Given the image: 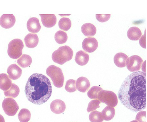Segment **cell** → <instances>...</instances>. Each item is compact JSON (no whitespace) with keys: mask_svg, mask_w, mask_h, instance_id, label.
Instances as JSON below:
<instances>
[{"mask_svg":"<svg viewBox=\"0 0 147 122\" xmlns=\"http://www.w3.org/2000/svg\"><path fill=\"white\" fill-rule=\"evenodd\" d=\"M136 120L139 122H146V112L140 111L137 114Z\"/></svg>","mask_w":147,"mask_h":122,"instance_id":"33","label":"cell"},{"mask_svg":"<svg viewBox=\"0 0 147 122\" xmlns=\"http://www.w3.org/2000/svg\"><path fill=\"white\" fill-rule=\"evenodd\" d=\"M27 28L31 33H38L41 28V26L38 19L32 17L29 19L27 24Z\"/></svg>","mask_w":147,"mask_h":122,"instance_id":"14","label":"cell"},{"mask_svg":"<svg viewBox=\"0 0 147 122\" xmlns=\"http://www.w3.org/2000/svg\"><path fill=\"white\" fill-rule=\"evenodd\" d=\"M51 111L56 114H60L65 111L66 106L64 102L60 99H56L52 101L51 104Z\"/></svg>","mask_w":147,"mask_h":122,"instance_id":"11","label":"cell"},{"mask_svg":"<svg viewBox=\"0 0 147 122\" xmlns=\"http://www.w3.org/2000/svg\"><path fill=\"white\" fill-rule=\"evenodd\" d=\"M89 119L91 122H102L104 120L101 112L98 111L91 112L89 114Z\"/></svg>","mask_w":147,"mask_h":122,"instance_id":"28","label":"cell"},{"mask_svg":"<svg viewBox=\"0 0 147 122\" xmlns=\"http://www.w3.org/2000/svg\"><path fill=\"white\" fill-rule=\"evenodd\" d=\"M25 92L29 101L37 105H41L48 101L51 96V82L43 74L34 73L27 81Z\"/></svg>","mask_w":147,"mask_h":122,"instance_id":"2","label":"cell"},{"mask_svg":"<svg viewBox=\"0 0 147 122\" xmlns=\"http://www.w3.org/2000/svg\"><path fill=\"white\" fill-rule=\"evenodd\" d=\"M20 91L19 87L16 84H12L11 88L8 90L4 91V94L7 97L15 98L19 95Z\"/></svg>","mask_w":147,"mask_h":122,"instance_id":"24","label":"cell"},{"mask_svg":"<svg viewBox=\"0 0 147 122\" xmlns=\"http://www.w3.org/2000/svg\"><path fill=\"white\" fill-rule=\"evenodd\" d=\"M143 59L138 55H134L129 57L127 60L126 63L127 68L131 72H136L140 70Z\"/></svg>","mask_w":147,"mask_h":122,"instance_id":"8","label":"cell"},{"mask_svg":"<svg viewBox=\"0 0 147 122\" xmlns=\"http://www.w3.org/2000/svg\"><path fill=\"white\" fill-rule=\"evenodd\" d=\"M16 22V17L13 14H3L0 18V25L5 29L11 28Z\"/></svg>","mask_w":147,"mask_h":122,"instance_id":"10","label":"cell"},{"mask_svg":"<svg viewBox=\"0 0 147 122\" xmlns=\"http://www.w3.org/2000/svg\"><path fill=\"white\" fill-rule=\"evenodd\" d=\"M7 72L9 78L13 80L18 79L22 75L21 68L16 64H12L7 68Z\"/></svg>","mask_w":147,"mask_h":122,"instance_id":"15","label":"cell"},{"mask_svg":"<svg viewBox=\"0 0 147 122\" xmlns=\"http://www.w3.org/2000/svg\"><path fill=\"white\" fill-rule=\"evenodd\" d=\"M2 107L7 115L14 116L19 109L18 104L16 100L11 98H7L4 99L2 103Z\"/></svg>","mask_w":147,"mask_h":122,"instance_id":"7","label":"cell"},{"mask_svg":"<svg viewBox=\"0 0 147 122\" xmlns=\"http://www.w3.org/2000/svg\"><path fill=\"white\" fill-rule=\"evenodd\" d=\"M46 73L51 79L55 86L58 88L63 87L64 77L60 68L54 65L50 66L47 69Z\"/></svg>","mask_w":147,"mask_h":122,"instance_id":"4","label":"cell"},{"mask_svg":"<svg viewBox=\"0 0 147 122\" xmlns=\"http://www.w3.org/2000/svg\"><path fill=\"white\" fill-rule=\"evenodd\" d=\"M121 103L129 110L142 111L146 108V74L138 71L129 75L122 83L118 93Z\"/></svg>","mask_w":147,"mask_h":122,"instance_id":"1","label":"cell"},{"mask_svg":"<svg viewBox=\"0 0 147 122\" xmlns=\"http://www.w3.org/2000/svg\"><path fill=\"white\" fill-rule=\"evenodd\" d=\"M142 33L141 30L136 27H131L127 32L128 38L131 40L137 41L140 39Z\"/></svg>","mask_w":147,"mask_h":122,"instance_id":"21","label":"cell"},{"mask_svg":"<svg viewBox=\"0 0 147 122\" xmlns=\"http://www.w3.org/2000/svg\"><path fill=\"white\" fill-rule=\"evenodd\" d=\"M0 122H5L3 117L0 114Z\"/></svg>","mask_w":147,"mask_h":122,"instance_id":"34","label":"cell"},{"mask_svg":"<svg viewBox=\"0 0 147 122\" xmlns=\"http://www.w3.org/2000/svg\"><path fill=\"white\" fill-rule=\"evenodd\" d=\"M98 47V42L94 37L86 38L82 43V48L84 50L89 53L95 51Z\"/></svg>","mask_w":147,"mask_h":122,"instance_id":"9","label":"cell"},{"mask_svg":"<svg viewBox=\"0 0 147 122\" xmlns=\"http://www.w3.org/2000/svg\"><path fill=\"white\" fill-rule=\"evenodd\" d=\"M66 90L69 93H73L76 91V81L70 79L66 82L65 86Z\"/></svg>","mask_w":147,"mask_h":122,"instance_id":"30","label":"cell"},{"mask_svg":"<svg viewBox=\"0 0 147 122\" xmlns=\"http://www.w3.org/2000/svg\"><path fill=\"white\" fill-rule=\"evenodd\" d=\"M12 81L5 73L0 74V89L4 91L8 90L12 86Z\"/></svg>","mask_w":147,"mask_h":122,"instance_id":"18","label":"cell"},{"mask_svg":"<svg viewBox=\"0 0 147 122\" xmlns=\"http://www.w3.org/2000/svg\"><path fill=\"white\" fill-rule=\"evenodd\" d=\"M101 113L104 120L110 121L113 119L115 115V109L112 107L107 106L103 109Z\"/></svg>","mask_w":147,"mask_h":122,"instance_id":"22","label":"cell"},{"mask_svg":"<svg viewBox=\"0 0 147 122\" xmlns=\"http://www.w3.org/2000/svg\"><path fill=\"white\" fill-rule=\"evenodd\" d=\"M30 112L26 109H22L20 111L18 115L19 120L21 122H28L30 120Z\"/></svg>","mask_w":147,"mask_h":122,"instance_id":"25","label":"cell"},{"mask_svg":"<svg viewBox=\"0 0 147 122\" xmlns=\"http://www.w3.org/2000/svg\"><path fill=\"white\" fill-rule=\"evenodd\" d=\"M68 36L65 32L59 30L57 31L55 35V39L59 44L65 43L68 39Z\"/></svg>","mask_w":147,"mask_h":122,"instance_id":"27","label":"cell"},{"mask_svg":"<svg viewBox=\"0 0 147 122\" xmlns=\"http://www.w3.org/2000/svg\"><path fill=\"white\" fill-rule=\"evenodd\" d=\"M24 47L21 40L16 39L11 40L9 44L7 54L11 58L17 59L22 55V49Z\"/></svg>","mask_w":147,"mask_h":122,"instance_id":"5","label":"cell"},{"mask_svg":"<svg viewBox=\"0 0 147 122\" xmlns=\"http://www.w3.org/2000/svg\"><path fill=\"white\" fill-rule=\"evenodd\" d=\"M130 122H138V121L136 120H134L131 121Z\"/></svg>","mask_w":147,"mask_h":122,"instance_id":"35","label":"cell"},{"mask_svg":"<svg viewBox=\"0 0 147 122\" xmlns=\"http://www.w3.org/2000/svg\"><path fill=\"white\" fill-rule=\"evenodd\" d=\"M43 26L47 28H51L55 25L57 18L54 14H39Z\"/></svg>","mask_w":147,"mask_h":122,"instance_id":"12","label":"cell"},{"mask_svg":"<svg viewBox=\"0 0 147 122\" xmlns=\"http://www.w3.org/2000/svg\"><path fill=\"white\" fill-rule=\"evenodd\" d=\"M101 102L97 99L91 101L88 104L87 111L88 113L94 111L100 107L99 104Z\"/></svg>","mask_w":147,"mask_h":122,"instance_id":"31","label":"cell"},{"mask_svg":"<svg viewBox=\"0 0 147 122\" xmlns=\"http://www.w3.org/2000/svg\"><path fill=\"white\" fill-rule=\"evenodd\" d=\"M59 26L61 29L64 31H68L70 29L71 26V22L69 18H61L59 22Z\"/></svg>","mask_w":147,"mask_h":122,"instance_id":"26","label":"cell"},{"mask_svg":"<svg viewBox=\"0 0 147 122\" xmlns=\"http://www.w3.org/2000/svg\"><path fill=\"white\" fill-rule=\"evenodd\" d=\"M76 85L77 90L82 93L88 91L90 86L88 80L84 77H80L77 80Z\"/></svg>","mask_w":147,"mask_h":122,"instance_id":"13","label":"cell"},{"mask_svg":"<svg viewBox=\"0 0 147 122\" xmlns=\"http://www.w3.org/2000/svg\"><path fill=\"white\" fill-rule=\"evenodd\" d=\"M24 41L27 48H33L38 44L39 38L37 34L29 33L25 37Z\"/></svg>","mask_w":147,"mask_h":122,"instance_id":"16","label":"cell"},{"mask_svg":"<svg viewBox=\"0 0 147 122\" xmlns=\"http://www.w3.org/2000/svg\"><path fill=\"white\" fill-rule=\"evenodd\" d=\"M74 52L70 47L65 46L60 47L52 54V58L56 63L62 65L73 58Z\"/></svg>","mask_w":147,"mask_h":122,"instance_id":"3","label":"cell"},{"mask_svg":"<svg viewBox=\"0 0 147 122\" xmlns=\"http://www.w3.org/2000/svg\"><path fill=\"white\" fill-rule=\"evenodd\" d=\"M128 57L126 54L120 52L116 54L114 58V61L116 65L119 68H123L126 66Z\"/></svg>","mask_w":147,"mask_h":122,"instance_id":"19","label":"cell"},{"mask_svg":"<svg viewBox=\"0 0 147 122\" xmlns=\"http://www.w3.org/2000/svg\"><path fill=\"white\" fill-rule=\"evenodd\" d=\"M89 59L88 54L83 51L77 52L75 60L79 65L83 66L88 63Z\"/></svg>","mask_w":147,"mask_h":122,"instance_id":"17","label":"cell"},{"mask_svg":"<svg viewBox=\"0 0 147 122\" xmlns=\"http://www.w3.org/2000/svg\"><path fill=\"white\" fill-rule=\"evenodd\" d=\"M103 89L98 86H94L89 90L88 92V96L91 99H98V93Z\"/></svg>","mask_w":147,"mask_h":122,"instance_id":"29","label":"cell"},{"mask_svg":"<svg viewBox=\"0 0 147 122\" xmlns=\"http://www.w3.org/2000/svg\"><path fill=\"white\" fill-rule=\"evenodd\" d=\"M96 18L98 20L101 22L108 21L110 18L111 14H96Z\"/></svg>","mask_w":147,"mask_h":122,"instance_id":"32","label":"cell"},{"mask_svg":"<svg viewBox=\"0 0 147 122\" xmlns=\"http://www.w3.org/2000/svg\"><path fill=\"white\" fill-rule=\"evenodd\" d=\"M32 61L30 56L28 55L23 54L17 60V63L22 68H25L30 65Z\"/></svg>","mask_w":147,"mask_h":122,"instance_id":"23","label":"cell"},{"mask_svg":"<svg viewBox=\"0 0 147 122\" xmlns=\"http://www.w3.org/2000/svg\"><path fill=\"white\" fill-rule=\"evenodd\" d=\"M81 31L85 36H92L96 34V29L93 24L91 23H86L82 26Z\"/></svg>","mask_w":147,"mask_h":122,"instance_id":"20","label":"cell"},{"mask_svg":"<svg viewBox=\"0 0 147 122\" xmlns=\"http://www.w3.org/2000/svg\"><path fill=\"white\" fill-rule=\"evenodd\" d=\"M98 99L101 102L108 106L114 107L117 105L118 99L116 94L110 91L102 90L98 95Z\"/></svg>","mask_w":147,"mask_h":122,"instance_id":"6","label":"cell"}]
</instances>
